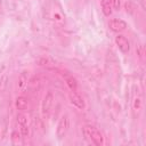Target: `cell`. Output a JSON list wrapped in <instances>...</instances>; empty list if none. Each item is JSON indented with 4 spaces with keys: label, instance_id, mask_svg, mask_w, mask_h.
Instances as JSON below:
<instances>
[{
    "label": "cell",
    "instance_id": "1",
    "mask_svg": "<svg viewBox=\"0 0 146 146\" xmlns=\"http://www.w3.org/2000/svg\"><path fill=\"white\" fill-rule=\"evenodd\" d=\"M42 15L44 19L58 26L64 25L66 21L65 13L58 0H46L42 7Z\"/></svg>",
    "mask_w": 146,
    "mask_h": 146
},
{
    "label": "cell",
    "instance_id": "2",
    "mask_svg": "<svg viewBox=\"0 0 146 146\" xmlns=\"http://www.w3.org/2000/svg\"><path fill=\"white\" fill-rule=\"evenodd\" d=\"M82 133L84 136V138L92 145L96 146H100L104 145V137L103 133L91 124H86L82 127Z\"/></svg>",
    "mask_w": 146,
    "mask_h": 146
},
{
    "label": "cell",
    "instance_id": "3",
    "mask_svg": "<svg viewBox=\"0 0 146 146\" xmlns=\"http://www.w3.org/2000/svg\"><path fill=\"white\" fill-rule=\"evenodd\" d=\"M143 103H144L143 91L139 88V86H135L133 92H132V100H131V111H132V115L135 119L139 117L141 110H143Z\"/></svg>",
    "mask_w": 146,
    "mask_h": 146
},
{
    "label": "cell",
    "instance_id": "4",
    "mask_svg": "<svg viewBox=\"0 0 146 146\" xmlns=\"http://www.w3.org/2000/svg\"><path fill=\"white\" fill-rule=\"evenodd\" d=\"M17 124H18V131L23 138H29L30 137V125H29V120L27 116L19 112L17 114Z\"/></svg>",
    "mask_w": 146,
    "mask_h": 146
},
{
    "label": "cell",
    "instance_id": "5",
    "mask_svg": "<svg viewBox=\"0 0 146 146\" xmlns=\"http://www.w3.org/2000/svg\"><path fill=\"white\" fill-rule=\"evenodd\" d=\"M68 129H70V116L68 115H63L58 123H57V127H56V136L58 138H63L66 136V133L68 132Z\"/></svg>",
    "mask_w": 146,
    "mask_h": 146
},
{
    "label": "cell",
    "instance_id": "6",
    "mask_svg": "<svg viewBox=\"0 0 146 146\" xmlns=\"http://www.w3.org/2000/svg\"><path fill=\"white\" fill-rule=\"evenodd\" d=\"M52 103H54V95H52L51 91H49L44 96V98L42 100V104H41V113H42L43 117H48L50 115Z\"/></svg>",
    "mask_w": 146,
    "mask_h": 146
},
{
    "label": "cell",
    "instance_id": "7",
    "mask_svg": "<svg viewBox=\"0 0 146 146\" xmlns=\"http://www.w3.org/2000/svg\"><path fill=\"white\" fill-rule=\"evenodd\" d=\"M108 27L111 31H113L115 33H122L127 30L128 24L125 21H123L121 18H112L108 22Z\"/></svg>",
    "mask_w": 146,
    "mask_h": 146
},
{
    "label": "cell",
    "instance_id": "8",
    "mask_svg": "<svg viewBox=\"0 0 146 146\" xmlns=\"http://www.w3.org/2000/svg\"><path fill=\"white\" fill-rule=\"evenodd\" d=\"M68 100L78 110H83L86 107V102H84L83 97L78 91H72L71 90L70 94H68Z\"/></svg>",
    "mask_w": 146,
    "mask_h": 146
},
{
    "label": "cell",
    "instance_id": "9",
    "mask_svg": "<svg viewBox=\"0 0 146 146\" xmlns=\"http://www.w3.org/2000/svg\"><path fill=\"white\" fill-rule=\"evenodd\" d=\"M114 41H115V44L117 46V48H119V50L121 52L127 54V52L130 51V42H129V40H128V38L125 35H123L121 33H117V35L115 36Z\"/></svg>",
    "mask_w": 146,
    "mask_h": 146
},
{
    "label": "cell",
    "instance_id": "10",
    "mask_svg": "<svg viewBox=\"0 0 146 146\" xmlns=\"http://www.w3.org/2000/svg\"><path fill=\"white\" fill-rule=\"evenodd\" d=\"M60 74H62V78L64 79L65 83H66L67 87L70 88V90H72V91H78V89H79V83H78V80L73 76V74H71V73L67 72V71H63Z\"/></svg>",
    "mask_w": 146,
    "mask_h": 146
},
{
    "label": "cell",
    "instance_id": "11",
    "mask_svg": "<svg viewBox=\"0 0 146 146\" xmlns=\"http://www.w3.org/2000/svg\"><path fill=\"white\" fill-rule=\"evenodd\" d=\"M29 79H30V73L29 71H23L17 80V90L19 92H24L27 88V83H29Z\"/></svg>",
    "mask_w": 146,
    "mask_h": 146
},
{
    "label": "cell",
    "instance_id": "12",
    "mask_svg": "<svg viewBox=\"0 0 146 146\" xmlns=\"http://www.w3.org/2000/svg\"><path fill=\"white\" fill-rule=\"evenodd\" d=\"M15 106L18 111L21 112H24L29 108V100L24 97V96H18L15 100Z\"/></svg>",
    "mask_w": 146,
    "mask_h": 146
},
{
    "label": "cell",
    "instance_id": "13",
    "mask_svg": "<svg viewBox=\"0 0 146 146\" xmlns=\"http://www.w3.org/2000/svg\"><path fill=\"white\" fill-rule=\"evenodd\" d=\"M100 8L105 16L110 17L113 14V7L110 0H100Z\"/></svg>",
    "mask_w": 146,
    "mask_h": 146
},
{
    "label": "cell",
    "instance_id": "14",
    "mask_svg": "<svg viewBox=\"0 0 146 146\" xmlns=\"http://www.w3.org/2000/svg\"><path fill=\"white\" fill-rule=\"evenodd\" d=\"M113 7V10H120L121 8V0H110Z\"/></svg>",
    "mask_w": 146,
    "mask_h": 146
},
{
    "label": "cell",
    "instance_id": "15",
    "mask_svg": "<svg viewBox=\"0 0 146 146\" xmlns=\"http://www.w3.org/2000/svg\"><path fill=\"white\" fill-rule=\"evenodd\" d=\"M136 51H137V54H138L139 58H140V59H143V58H144V55H145V51H144V46L139 44L138 47H136Z\"/></svg>",
    "mask_w": 146,
    "mask_h": 146
},
{
    "label": "cell",
    "instance_id": "16",
    "mask_svg": "<svg viewBox=\"0 0 146 146\" xmlns=\"http://www.w3.org/2000/svg\"><path fill=\"white\" fill-rule=\"evenodd\" d=\"M2 5H3V0H0V14L2 11Z\"/></svg>",
    "mask_w": 146,
    "mask_h": 146
}]
</instances>
